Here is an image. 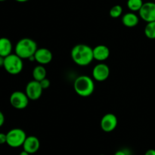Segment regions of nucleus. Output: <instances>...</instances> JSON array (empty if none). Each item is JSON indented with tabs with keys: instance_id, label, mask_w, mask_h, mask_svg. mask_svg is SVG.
I'll return each instance as SVG.
<instances>
[{
	"instance_id": "nucleus-1",
	"label": "nucleus",
	"mask_w": 155,
	"mask_h": 155,
	"mask_svg": "<svg viewBox=\"0 0 155 155\" xmlns=\"http://www.w3.org/2000/svg\"><path fill=\"white\" fill-rule=\"evenodd\" d=\"M71 58L79 66H87L94 60L93 48L86 44H78L71 50Z\"/></svg>"
},
{
	"instance_id": "nucleus-2",
	"label": "nucleus",
	"mask_w": 155,
	"mask_h": 155,
	"mask_svg": "<svg viewBox=\"0 0 155 155\" xmlns=\"http://www.w3.org/2000/svg\"><path fill=\"white\" fill-rule=\"evenodd\" d=\"M38 49L37 44L30 38H23L17 42L15 47V53L22 59H29L34 56Z\"/></svg>"
},
{
	"instance_id": "nucleus-3",
	"label": "nucleus",
	"mask_w": 155,
	"mask_h": 155,
	"mask_svg": "<svg viewBox=\"0 0 155 155\" xmlns=\"http://www.w3.org/2000/svg\"><path fill=\"white\" fill-rule=\"evenodd\" d=\"M76 93L81 97H89L95 90V83L90 77L82 75L77 77L74 83Z\"/></svg>"
},
{
	"instance_id": "nucleus-4",
	"label": "nucleus",
	"mask_w": 155,
	"mask_h": 155,
	"mask_svg": "<svg viewBox=\"0 0 155 155\" xmlns=\"http://www.w3.org/2000/svg\"><path fill=\"white\" fill-rule=\"evenodd\" d=\"M3 68L9 74L17 75L20 74L24 68L23 59L15 53H12L5 58Z\"/></svg>"
},
{
	"instance_id": "nucleus-5",
	"label": "nucleus",
	"mask_w": 155,
	"mask_h": 155,
	"mask_svg": "<svg viewBox=\"0 0 155 155\" xmlns=\"http://www.w3.org/2000/svg\"><path fill=\"white\" fill-rule=\"evenodd\" d=\"M6 135H7L6 144L14 148L23 146V144L27 138L25 132L19 128H15L9 130Z\"/></svg>"
},
{
	"instance_id": "nucleus-6",
	"label": "nucleus",
	"mask_w": 155,
	"mask_h": 155,
	"mask_svg": "<svg viewBox=\"0 0 155 155\" xmlns=\"http://www.w3.org/2000/svg\"><path fill=\"white\" fill-rule=\"evenodd\" d=\"M9 101H10L11 105L14 108L18 109V110H23L28 106L30 99L25 92H23L21 91H15L12 93Z\"/></svg>"
},
{
	"instance_id": "nucleus-7",
	"label": "nucleus",
	"mask_w": 155,
	"mask_h": 155,
	"mask_svg": "<svg viewBox=\"0 0 155 155\" xmlns=\"http://www.w3.org/2000/svg\"><path fill=\"white\" fill-rule=\"evenodd\" d=\"M43 89L41 86L39 81L36 80H32L30 81L26 86L25 93L27 94L29 99L32 101L38 100L42 95Z\"/></svg>"
},
{
	"instance_id": "nucleus-8",
	"label": "nucleus",
	"mask_w": 155,
	"mask_h": 155,
	"mask_svg": "<svg viewBox=\"0 0 155 155\" xmlns=\"http://www.w3.org/2000/svg\"><path fill=\"white\" fill-rule=\"evenodd\" d=\"M139 17L145 22L155 21V2H147L139 12Z\"/></svg>"
},
{
	"instance_id": "nucleus-9",
	"label": "nucleus",
	"mask_w": 155,
	"mask_h": 155,
	"mask_svg": "<svg viewBox=\"0 0 155 155\" xmlns=\"http://www.w3.org/2000/svg\"><path fill=\"white\" fill-rule=\"evenodd\" d=\"M118 120L114 114L108 113L102 117L100 123L101 130L105 133H110L114 131L117 127Z\"/></svg>"
},
{
	"instance_id": "nucleus-10",
	"label": "nucleus",
	"mask_w": 155,
	"mask_h": 155,
	"mask_svg": "<svg viewBox=\"0 0 155 155\" xmlns=\"http://www.w3.org/2000/svg\"><path fill=\"white\" fill-rule=\"evenodd\" d=\"M110 76V68L108 65L104 63L98 64L92 70V77L98 82H103Z\"/></svg>"
},
{
	"instance_id": "nucleus-11",
	"label": "nucleus",
	"mask_w": 155,
	"mask_h": 155,
	"mask_svg": "<svg viewBox=\"0 0 155 155\" xmlns=\"http://www.w3.org/2000/svg\"><path fill=\"white\" fill-rule=\"evenodd\" d=\"M35 61L41 65L48 64L52 60V53L46 48H40L36 50L34 54Z\"/></svg>"
},
{
	"instance_id": "nucleus-12",
	"label": "nucleus",
	"mask_w": 155,
	"mask_h": 155,
	"mask_svg": "<svg viewBox=\"0 0 155 155\" xmlns=\"http://www.w3.org/2000/svg\"><path fill=\"white\" fill-rule=\"evenodd\" d=\"M22 147L24 151L28 152L29 154H32L37 152L39 147H40V142H39V139L36 136H27Z\"/></svg>"
},
{
	"instance_id": "nucleus-13",
	"label": "nucleus",
	"mask_w": 155,
	"mask_h": 155,
	"mask_svg": "<svg viewBox=\"0 0 155 155\" xmlns=\"http://www.w3.org/2000/svg\"><path fill=\"white\" fill-rule=\"evenodd\" d=\"M110 56V49L104 45H98L93 48L94 59L98 61H104Z\"/></svg>"
},
{
	"instance_id": "nucleus-14",
	"label": "nucleus",
	"mask_w": 155,
	"mask_h": 155,
	"mask_svg": "<svg viewBox=\"0 0 155 155\" xmlns=\"http://www.w3.org/2000/svg\"><path fill=\"white\" fill-rule=\"evenodd\" d=\"M139 18L135 12H128L122 17V23L127 27H134L138 25Z\"/></svg>"
},
{
	"instance_id": "nucleus-15",
	"label": "nucleus",
	"mask_w": 155,
	"mask_h": 155,
	"mask_svg": "<svg viewBox=\"0 0 155 155\" xmlns=\"http://www.w3.org/2000/svg\"><path fill=\"white\" fill-rule=\"evenodd\" d=\"M13 45L12 41L6 37L0 38V55L5 58L12 53Z\"/></svg>"
},
{
	"instance_id": "nucleus-16",
	"label": "nucleus",
	"mask_w": 155,
	"mask_h": 155,
	"mask_svg": "<svg viewBox=\"0 0 155 155\" xmlns=\"http://www.w3.org/2000/svg\"><path fill=\"white\" fill-rule=\"evenodd\" d=\"M47 71L43 65H38L36 66L33 70V80L36 81H41L43 79L46 78Z\"/></svg>"
},
{
	"instance_id": "nucleus-17",
	"label": "nucleus",
	"mask_w": 155,
	"mask_h": 155,
	"mask_svg": "<svg viewBox=\"0 0 155 155\" xmlns=\"http://www.w3.org/2000/svg\"><path fill=\"white\" fill-rule=\"evenodd\" d=\"M144 2L142 0H128L127 1V7L131 12H139Z\"/></svg>"
},
{
	"instance_id": "nucleus-18",
	"label": "nucleus",
	"mask_w": 155,
	"mask_h": 155,
	"mask_svg": "<svg viewBox=\"0 0 155 155\" xmlns=\"http://www.w3.org/2000/svg\"><path fill=\"white\" fill-rule=\"evenodd\" d=\"M145 35L151 39H155V21L147 23L145 27Z\"/></svg>"
},
{
	"instance_id": "nucleus-19",
	"label": "nucleus",
	"mask_w": 155,
	"mask_h": 155,
	"mask_svg": "<svg viewBox=\"0 0 155 155\" xmlns=\"http://www.w3.org/2000/svg\"><path fill=\"white\" fill-rule=\"evenodd\" d=\"M110 16L112 18H118L122 15L123 14V8L122 6L120 5H114L113 7L110 8Z\"/></svg>"
},
{
	"instance_id": "nucleus-20",
	"label": "nucleus",
	"mask_w": 155,
	"mask_h": 155,
	"mask_svg": "<svg viewBox=\"0 0 155 155\" xmlns=\"http://www.w3.org/2000/svg\"><path fill=\"white\" fill-rule=\"evenodd\" d=\"M39 83H40L41 86H42V88L43 89V90L44 89H48L50 86V84H51V83H50V80L47 78H45L43 79V80H41V81H39Z\"/></svg>"
},
{
	"instance_id": "nucleus-21",
	"label": "nucleus",
	"mask_w": 155,
	"mask_h": 155,
	"mask_svg": "<svg viewBox=\"0 0 155 155\" xmlns=\"http://www.w3.org/2000/svg\"><path fill=\"white\" fill-rule=\"evenodd\" d=\"M7 142V135L5 133H0V145H4Z\"/></svg>"
},
{
	"instance_id": "nucleus-22",
	"label": "nucleus",
	"mask_w": 155,
	"mask_h": 155,
	"mask_svg": "<svg viewBox=\"0 0 155 155\" xmlns=\"http://www.w3.org/2000/svg\"><path fill=\"white\" fill-rule=\"evenodd\" d=\"M5 120V118L4 114L0 110V127H2L4 125Z\"/></svg>"
},
{
	"instance_id": "nucleus-23",
	"label": "nucleus",
	"mask_w": 155,
	"mask_h": 155,
	"mask_svg": "<svg viewBox=\"0 0 155 155\" xmlns=\"http://www.w3.org/2000/svg\"><path fill=\"white\" fill-rule=\"evenodd\" d=\"M114 155H128V154H127V151H124V150H119V151L115 152Z\"/></svg>"
},
{
	"instance_id": "nucleus-24",
	"label": "nucleus",
	"mask_w": 155,
	"mask_h": 155,
	"mask_svg": "<svg viewBox=\"0 0 155 155\" xmlns=\"http://www.w3.org/2000/svg\"><path fill=\"white\" fill-rule=\"evenodd\" d=\"M145 155H155V150L154 149H149L145 153Z\"/></svg>"
},
{
	"instance_id": "nucleus-25",
	"label": "nucleus",
	"mask_w": 155,
	"mask_h": 155,
	"mask_svg": "<svg viewBox=\"0 0 155 155\" xmlns=\"http://www.w3.org/2000/svg\"><path fill=\"white\" fill-rule=\"evenodd\" d=\"M4 61L5 58L0 55V68H1V67H3V65H4Z\"/></svg>"
},
{
	"instance_id": "nucleus-26",
	"label": "nucleus",
	"mask_w": 155,
	"mask_h": 155,
	"mask_svg": "<svg viewBox=\"0 0 155 155\" xmlns=\"http://www.w3.org/2000/svg\"><path fill=\"white\" fill-rule=\"evenodd\" d=\"M19 155H30V154H29L28 152H27V151H25L24 150H23V151L20 153Z\"/></svg>"
},
{
	"instance_id": "nucleus-27",
	"label": "nucleus",
	"mask_w": 155,
	"mask_h": 155,
	"mask_svg": "<svg viewBox=\"0 0 155 155\" xmlns=\"http://www.w3.org/2000/svg\"><path fill=\"white\" fill-rule=\"evenodd\" d=\"M15 1L18 2H27L29 0H15Z\"/></svg>"
},
{
	"instance_id": "nucleus-28",
	"label": "nucleus",
	"mask_w": 155,
	"mask_h": 155,
	"mask_svg": "<svg viewBox=\"0 0 155 155\" xmlns=\"http://www.w3.org/2000/svg\"><path fill=\"white\" fill-rule=\"evenodd\" d=\"M4 1H6V0H0V2H4Z\"/></svg>"
},
{
	"instance_id": "nucleus-29",
	"label": "nucleus",
	"mask_w": 155,
	"mask_h": 155,
	"mask_svg": "<svg viewBox=\"0 0 155 155\" xmlns=\"http://www.w3.org/2000/svg\"><path fill=\"white\" fill-rule=\"evenodd\" d=\"M100 155H105V154H100Z\"/></svg>"
},
{
	"instance_id": "nucleus-30",
	"label": "nucleus",
	"mask_w": 155,
	"mask_h": 155,
	"mask_svg": "<svg viewBox=\"0 0 155 155\" xmlns=\"http://www.w3.org/2000/svg\"><path fill=\"white\" fill-rule=\"evenodd\" d=\"M154 2H155V0H154Z\"/></svg>"
}]
</instances>
